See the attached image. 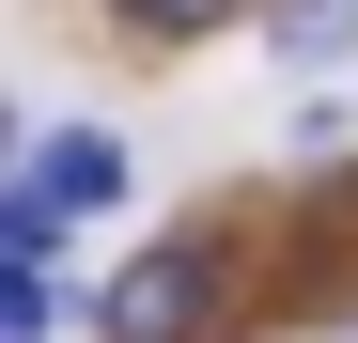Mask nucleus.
Instances as JSON below:
<instances>
[{
    "label": "nucleus",
    "mask_w": 358,
    "mask_h": 343,
    "mask_svg": "<svg viewBox=\"0 0 358 343\" xmlns=\"http://www.w3.org/2000/svg\"><path fill=\"white\" fill-rule=\"evenodd\" d=\"M125 31H156V47H187V31H218V16H250V0H109Z\"/></svg>",
    "instance_id": "obj_3"
},
{
    "label": "nucleus",
    "mask_w": 358,
    "mask_h": 343,
    "mask_svg": "<svg viewBox=\"0 0 358 343\" xmlns=\"http://www.w3.org/2000/svg\"><path fill=\"white\" fill-rule=\"evenodd\" d=\"M94 328H109V343H203V328H218V250L171 234V250H141V265H109V281H94Z\"/></svg>",
    "instance_id": "obj_1"
},
{
    "label": "nucleus",
    "mask_w": 358,
    "mask_h": 343,
    "mask_svg": "<svg viewBox=\"0 0 358 343\" xmlns=\"http://www.w3.org/2000/svg\"><path fill=\"white\" fill-rule=\"evenodd\" d=\"M280 47H296V63H343V0H296V16H280Z\"/></svg>",
    "instance_id": "obj_5"
},
{
    "label": "nucleus",
    "mask_w": 358,
    "mask_h": 343,
    "mask_svg": "<svg viewBox=\"0 0 358 343\" xmlns=\"http://www.w3.org/2000/svg\"><path fill=\"white\" fill-rule=\"evenodd\" d=\"M31 188L63 203V218H109V203H125V141H94V125H47V141H31Z\"/></svg>",
    "instance_id": "obj_2"
},
{
    "label": "nucleus",
    "mask_w": 358,
    "mask_h": 343,
    "mask_svg": "<svg viewBox=\"0 0 358 343\" xmlns=\"http://www.w3.org/2000/svg\"><path fill=\"white\" fill-rule=\"evenodd\" d=\"M63 312H47V265H0V343H47Z\"/></svg>",
    "instance_id": "obj_4"
}]
</instances>
